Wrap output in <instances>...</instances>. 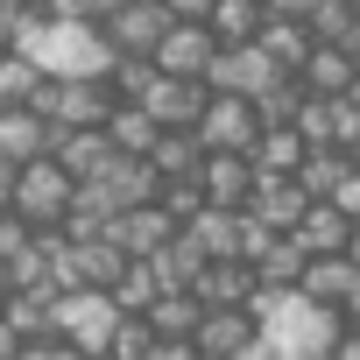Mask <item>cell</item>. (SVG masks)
I'll return each instance as SVG.
<instances>
[{
    "label": "cell",
    "instance_id": "cell-4",
    "mask_svg": "<svg viewBox=\"0 0 360 360\" xmlns=\"http://www.w3.org/2000/svg\"><path fill=\"white\" fill-rule=\"evenodd\" d=\"M120 318H127V311L113 304V290H57V304H50V339H64V346H78V353H106Z\"/></svg>",
    "mask_w": 360,
    "mask_h": 360
},
{
    "label": "cell",
    "instance_id": "cell-34",
    "mask_svg": "<svg viewBox=\"0 0 360 360\" xmlns=\"http://www.w3.org/2000/svg\"><path fill=\"white\" fill-rule=\"evenodd\" d=\"M318 0H262V15H283V22H304Z\"/></svg>",
    "mask_w": 360,
    "mask_h": 360
},
{
    "label": "cell",
    "instance_id": "cell-29",
    "mask_svg": "<svg viewBox=\"0 0 360 360\" xmlns=\"http://www.w3.org/2000/svg\"><path fill=\"white\" fill-rule=\"evenodd\" d=\"M148 346H155L148 318H120V325H113V346H106V360H141Z\"/></svg>",
    "mask_w": 360,
    "mask_h": 360
},
{
    "label": "cell",
    "instance_id": "cell-1",
    "mask_svg": "<svg viewBox=\"0 0 360 360\" xmlns=\"http://www.w3.org/2000/svg\"><path fill=\"white\" fill-rule=\"evenodd\" d=\"M8 50L29 57L43 78H113V64H120L113 43L92 22H71V15H22Z\"/></svg>",
    "mask_w": 360,
    "mask_h": 360
},
{
    "label": "cell",
    "instance_id": "cell-13",
    "mask_svg": "<svg viewBox=\"0 0 360 360\" xmlns=\"http://www.w3.org/2000/svg\"><path fill=\"white\" fill-rule=\"evenodd\" d=\"M255 332H262V325H255V311H248V304H233V311H205V318H198V332H191V346H198L205 360H240V353L255 346Z\"/></svg>",
    "mask_w": 360,
    "mask_h": 360
},
{
    "label": "cell",
    "instance_id": "cell-22",
    "mask_svg": "<svg viewBox=\"0 0 360 360\" xmlns=\"http://www.w3.org/2000/svg\"><path fill=\"white\" fill-rule=\"evenodd\" d=\"M255 43H262V50H269L290 78H297V71H304V57H311V29H304V22H283V15H269Z\"/></svg>",
    "mask_w": 360,
    "mask_h": 360
},
{
    "label": "cell",
    "instance_id": "cell-39",
    "mask_svg": "<svg viewBox=\"0 0 360 360\" xmlns=\"http://www.w3.org/2000/svg\"><path fill=\"white\" fill-rule=\"evenodd\" d=\"M346 262H353V269H360V226H353V233H346Z\"/></svg>",
    "mask_w": 360,
    "mask_h": 360
},
{
    "label": "cell",
    "instance_id": "cell-8",
    "mask_svg": "<svg viewBox=\"0 0 360 360\" xmlns=\"http://www.w3.org/2000/svg\"><path fill=\"white\" fill-rule=\"evenodd\" d=\"M99 36L113 43V57H155V43L169 36V8L162 0H127L120 15L99 22Z\"/></svg>",
    "mask_w": 360,
    "mask_h": 360
},
{
    "label": "cell",
    "instance_id": "cell-44",
    "mask_svg": "<svg viewBox=\"0 0 360 360\" xmlns=\"http://www.w3.org/2000/svg\"><path fill=\"white\" fill-rule=\"evenodd\" d=\"M0 212H8V205H0Z\"/></svg>",
    "mask_w": 360,
    "mask_h": 360
},
{
    "label": "cell",
    "instance_id": "cell-43",
    "mask_svg": "<svg viewBox=\"0 0 360 360\" xmlns=\"http://www.w3.org/2000/svg\"><path fill=\"white\" fill-rule=\"evenodd\" d=\"M353 8H360V0H353Z\"/></svg>",
    "mask_w": 360,
    "mask_h": 360
},
{
    "label": "cell",
    "instance_id": "cell-17",
    "mask_svg": "<svg viewBox=\"0 0 360 360\" xmlns=\"http://www.w3.org/2000/svg\"><path fill=\"white\" fill-rule=\"evenodd\" d=\"M50 120L43 113H29V106H15V113H0V162H36V155H50Z\"/></svg>",
    "mask_w": 360,
    "mask_h": 360
},
{
    "label": "cell",
    "instance_id": "cell-15",
    "mask_svg": "<svg viewBox=\"0 0 360 360\" xmlns=\"http://www.w3.org/2000/svg\"><path fill=\"white\" fill-rule=\"evenodd\" d=\"M198 162H205V141L191 127H162L155 148H148V169L162 176V184H198Z\"/></svg>",
    "mask_w": 360,
    "mask_h": 360
},
{
    "label": "cell",
    "instance_id": "cell-42",
    "mask_svg": "<svg viewBox=\"0 0 360 360\" xmlns=\"http://www.w3.org/2000/svg\"><path fill=\"white\" fill-rule=\"evenodd\" d=\"M0 290H8V269H0Z\"/></svg>",
    "mask_w": 360,
    "mask_h": 360
},
{
    "label": "cell",
    "instance_id": "cell-3",
    "mask_svg": "<svg viewBox=\"0 0 360 360\" xmlns=\"http://www.w3.org/2000/svg\"><path fill=\"white\" fill-rule=\"evenodd\" d=\"M71 198H78V176H71L57 155H36V162H22V169H15L8 212H15V219H29L36 233H57V226L71 219Z\"/></svg>",
    "mask_w": 360,
    "mask_h": 360
},
{
    "label": "cell",
    "instance_id": "cell-23",
    "mask_svg": "<svg viewBox=\"0 0 360 360\" xmlns=\"http://www.w3.org/2000/svg\"><path fill=\"white\" fill-rule=\"evenodd\" d=\"M262 0H212V15H205V29L219 36V43H255L262 36Z\"/></svg>",
    "mask_w": 360,
    "mask_h": 360
},
{
    "label": "cell",
    "instance_id": "cell-31",
    "mask_svg": "<svg viewBox=\"0 0 360 360\" xmlns=\"http://www.w3.org/2000/svg\"><path fill=\"white\" fill-rule=\"evenodd\" d=\"M141 360H205V353H198L191 339H155V346H148Z\"/></svg>",
    "mask_w": 360,
    "mask_h": 360
},
{
    "label": "cell",
    "instance_id": "cell-35",
    "mask_svg": "<svg viewBox=\"0 0 360 360\" xmlns=\"http://www.w3.org/2000/svg\"><path fill=\"white\" fill-rule=\"evenodd\" d=\"M0 360H22V332H15L8 318H0Z\"/></svg>",
    "mask_w": 360,
    "mask_h": 360
},
{
    "label": "cell",
    "instance_id": "cell-10",
    "mask_svg": "<svg viewBox=\"0 0 360 360\" xmlns=\"http://www.w3.org/2000/svg\"><path fill=\"white\" fill-rule=\"evenodd\" d=\"M304 205H311V191L297 184V176H255V198H248L240 212H248L255 226H269V233H297Z\"/></svg>",
    "mask_w": 360,
    "mask_h": 360
},
{
    "label": "cell",
    "instance_id": "cell-2",
    "mask_svg": "<svg viewBox=\"0 0 360 360\" xmlns=\"http://www.w3.org/2000/svg\"><path fill=\"white\" fill-rule=\"evenodd\" d=\"M248 311H255L262 339H269L283 360H332V346H339V332H346V318L325 311V304H311L304 290H255Z\"/></svg>",
    "mask_w": 360,
    "mask_h": 360
},
{
    "label": "cell",
    "instance_id": "cell-37",
    "mask_svg": "<svg viewBox=\"0 0 360 360\" xmlns=\"http://www.w3.org/2000/svg\"><path fill=\"white\" fill-rule=\"evenodd\" d=\"M346 57H353V71H360V15H353V29H346V43H339Z\"/></svg>",
    "mask_w": 360,
    "mask_h": 360
},
{
    "label": "cell",
    "instance_id": "cell-30",
    "mask_svg": "<svg viewBox=\"0 0 360 360\" xmlns=\"http://www.w3.org/2000/svg\"><path fill=\"white\" fill-rule=\"evenodd\" d=\"M43 8H50V15H71V22H92V29H99L106 15H120V8H127V0H43Z\"/></svg>",
    "mask_w": 360,
    "mask_h": 360
},
{
    "label": "cell",
    "instance_id": "cell-7",
    "mask_svg": "<svg viewBox=\"0 0 360 360\" xmlns=\"http://www.w3.org/2000/svg\"><path fill=\"white\" fill-rule=\"evenodd\" d=\"M191 134H198L205 148H226V155H255V141H262V113H255V99H233V92H212Z\"/></svg>",
    "mask_w": 360,
    "mask_h": 360
},
{
    "label": "cell",
    "instance_id": "cell-19",
    "mask_svg": "<svg viewBox=\"0 0 360 360\" xmlns=\"http://www.w3.org/2000/svg\"><path fill=\"white\" fill-rule=\"evenodd\" d=\"M297 85H304L311 99H339V92L353 85V57H346L339 43H311V57H304Z\"/></svg>",
    "mask_w": 360,
    "mask_h": 360
},
{
    "label": "cell",
    "instance_id": "cell-40",
    "mask_svg": "<svg viewBox=\"0 0 360 360\" xmlns=\"http://www.w3.org/2000/svg\"><path fill=\"white\" fill-rule=\"evenodd\" d=\"M339 99H346V106H353V113H360V71H353V85H346V92H339Z\"/></svg>",
    "mask_w": 360,
    "mask_h": 360
},
{
    "label": "cell",
    "instance_id": "cell-38",
    "mask_svg": "<svg viewBox=\"0 0 360 360\" xmlns=\"http://www.w3.org/2000/svg\"><path fill=\"white\" fill-rule=\"evenodd\" d=\"M339 318H346V325H353V332H360V290H353V304H346V311H339Z\"/></svg>",
    "mask_w": 360,
    "mask_h": 360
},
{
    "label": "cell",
    "instance_id": "cell-14",
    "mask_svg": "<svg viewBox=\"0 0 360 360\" xmlns=\"http://www.w3.org/2000/svg\"><path fill=\"white\" fill-rule=\"evenodd\" d=\"M297 290H304L311 304H325V311H346L353 290H360V269H353L346 255H311L304 276H297Z\"/></svg>",
    "mask_w": 360,
    "mask_h": 360
},
{
    "label": "cell",
    "instance_id": "cell-28",
    "mask_svg": "<svg viewBox=\"0 0 360 360\" xmlns=\"http://www.w3.org/2000/svg\"><path fill=\"white\" fill-rule=\"evenodd\" d=\"M353 0H318V8L304 15V29H311V43H346V29H353Z\"/></svg>",
    "mask_w": 360,
    "mask_h": 360
},
{
    "label": "cell",
    "instance_id": "cell-5",
    "mask_svg": "<svg viewBox=\"0 0 360 360\" xmlns=\"http://www.w3.org/2000/svg\"><path fill=\"white\" fill-rule=\"evenodd\" d=\"M120 106V92L106 78H43V92L29 99V113H43L50 127H106Z\"/></svg>",
    "mask_w": 360,
    "mask_h": 360
},
{
    "label": "cell",
    "instance_id": "cell-41",
    "mask_svg": "<svg viewBox=\"0 0 360 360\" xmlns=\"http://www.w3.org/2000/svg\"><path fill=\"white\" fill-rule=\"evenodd\" d=\"M339 155H346V162H353V169H360V134H353V141H346V148H339Z\"/></svg>",
    "mask_w": 360,
    "mask_h": 360
},
{
    "label": "cell",
    "instance_id": "cell-25",
    "mask_svg": "<svg viewBox=\"0 0 360 360\" xmlns=\"http://www.w3.org/2000/svg\"><path fill=\"white\" fill-rule=\"evenodd\" d=\"M106 134H113V148H120V155H148L162 127H155L141 106H127V99H120V106H113V120H106Z\"/></svg>",
    "mask_w": 360,
    "mask_h": 360
},
{
    "label": "cell",
    "instance_id": "cell-12",
    "mask_svg": "<svg viewBox=\"0 0 360 360\" xmlns=\"http://www.w3.org/2000/svg\"><path fill=\"white\" fill-rule=\"evenodd\" d=\"M106 240H113L127 262H148L162 240H176V219H169V212H162V198H155V205H134V212H120V219L106 226Z\"/></svg>",
    "mask_w": 360,
    "mask_h": 360
},
{
    "label": "cell",
    "instance_id": "cell-26",
    "mask_svg": "<svg viewBox=\"0 0 360 360\" xmlns=\"http://www.w3.org/2000/svg\"><path fill=\"white\" fill-rule=\"evenodd\" d=\"M36 92H43V71H36L29 57H15V50H0V113L29 106Z\"/></svg>",
    "mask_w": 360,
    "mask_h": 360
},
{
    "label": "cell",
    "instance_id": "cell-11",
    "mask_svg": "<svg viewBox=\"0 0 360 360\" xmlns=\"http://www.w3.org/2000/svg\"><path fill=\"white\" fill-rule=\"evenodd\" d=\"M198 191H205V205L240 212V205L255 198V162H248V155H226V148H205V162H198Z\"/></svg>",
    "mask_w": 360,
    "mask_h": 360
},
{
    "label": "cell",
    "instance_id": "cell-20",
    "mask_svg": "<svg viewBox=\"0 0 360 360\" xmlns=\"http://www.w3.org/2000/svg\"><path fill=\"white\" fill-rule=\"evenodd\" d=\"M141 318H148V332H155V339H191V332H198V318H205V304H198L191 290H162Z\"/></svg>",
    "mask_w": 360,
    "mask_h": 360
},
{
    "label": "cell",
    "instance_id": "cell-6",
    "mask_svg": "<svg viewBox=\"0 0 360 360\" xmlns=\"http://www.w3.org/2000/svg\"><path fill=\"white\" fill-rule=\"evenodd\" d=\"M290 71L262 50V43H219V57H212V71H205V92H233V99H262V92H276Z\"/></svg>",
    "mask_w": 360,
    "mask_h": 360
},
{
    "label": "cell",
    "instance_id": "cell-27",
    "mask_svg": "<svg viewBox=\"0 0 360 360\" xmlns=\"http://www.w3.org/2000/svg\"><path fill=\"white\" fill-rule=\"evenodd\" d=\"M155 297H162L155 269H148V262H127V269H120V283H113V304H120L127 318H141V311H148Z\"/></svg>",
    "mask_w": 360,
    "mask_h": 360
},
{
    "label": "cell",
    "instance_id": "cell-36",
    "mask_svg": "<svg viewBox=\"0 0 360 360\" xmlns=\"http://www.w3.org/2000/svg\"><path fill=\"white\" fill-rule=\"evenodd\" d=\"M332 360H360V332H353V325L339 332V346H332Z\"/></svg>",
    "mask_w": 360,
    "mask_h": 360
},
{
    "label": "cell",
    "instance_id": "cell-24",
    "mask_svg": "<svg viewBox=\"0 0 360 360\" xmlns=\"http://www.w3.org/2000/svg\"><path fill=\"white\" fill-rule=\"evenodd\" d=\"M346 169H353V162H346L339 148H304V162H297V184H304L311 198H332V191L346 184Z\"/></svg>",
    "mask_w": 360,
    "mask_h": 360
},
{
    "label": "cell",
    "instance_id": "cell-9",
    "mask_svg": "<svg viewBox=\"0 0 360 360\" xmlns=\"http://www.w3.org/2000/svg\"><path fill=\"white\" fill-rule=\"evenodd\" d=\"M212 57H219V36L205 29V22H169V36L155 43V71H169V78H205L212 71Z\"/></svg>",
    "mask_w": 360,
    "mask_h": 360
},
{
    "label": "cell",
    "instance_id": "cell-32",
    "mask_svg": "<svg viewBox=\"0 0 360 360\" xmlns=\"http://www.w3.org/2000/svg\"><path fill=\"white\" fill-rule=\"evenodd\" d=\"M332 205H339V212H346V219L360 226V169H346V184L332 191Z\"/></svg>",
    "mask_w": 360,
    "mask_h": 360
},
{
    "label": "cell",
    "instance_id": "cell-18",
    "mask_svg": "<svg viewBox=\"0 0 360 360\" xmlns=\"http://www.w3.org/2000/svg\"><path fill=\"white\" fill-rule=\"evenodd\" d=\"M346 233H353V219H346L332 198H311L304 219H297V248H304V255H346Z\"/></svg>",
    "mask_w": 360,
    "mask_h": 360
},
{
    "label": "cell",
    "instance_id": "cell-21",
    "mask_svg": "<svg viewBox=\"0 0 360 360\" xmlns=\"http://www.w3.org/2000/svg\"><path fill=\"white\" fill-rule=\"evenodd\" d=\"M255 176H297V162H304V134L297 127H262V141H255Z\"/></svg>",
    "mask_w": 360,
    "mask_h": 360
},
{
    "label": "cell",
    "instance_id": "cell-16",
    "mask_svg": "<svg viewBox=\"0 0 360 360\" xmlns=\"http://www.w3.org/2000/svg\"><path fill=\"white\" fill-rule=\"evenodd\" d=\"M255 269L248 262H205V276L191 283V297L205 304V311H233V304H255Z\"/></svg>",
    "mask_w": 360,
    "mask_h": 360
},
{
    "label": "cell",
    "instance_id": "cell-33",
    "mask_svg": "<svg viewBox=\"0 0 360 360\" xmlns=\"http://www.w3.org/2000/svg\"><path fill=\"white\" fill-rule=\"evenodd\" d=\"M162 8H169V22H205L212 0H162Z\"/></svg>",
    "mask_w": 360,
    "mask_h": 360
}]
</instances>
